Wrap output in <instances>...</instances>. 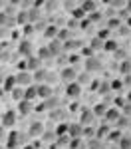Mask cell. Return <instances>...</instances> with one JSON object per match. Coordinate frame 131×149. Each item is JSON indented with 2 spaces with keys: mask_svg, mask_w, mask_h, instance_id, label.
I'll return each mask as SVG.
<instances>
[{
  "mask_svg": "<svg viewBox=\"0 0 131 149\" xmlns=\"http://www.w3.org/2000/svg\"><path fill=\"white\" fill-rule=\"evenodd\" d=\"M48 48H50V52H52V56H58L60 52L64 50V42L56 38V40H52V42L48 44Z\"/></svg>",
  "mask_w": 131,
  "mask_h": 149,
  "instance_id": "obj_11",
  "label": "cell"
},
{
  "mask_svg": "<svg viewBox=\"0 0 131 149\" xmlns=\"http://www.w3.org/2000/svg\"><path fill=\"white\" fill-rule=\"evenodd\" d=\"M52 119H64V111L62 109H54L52 111Z\"/></svg>",
  "mask_w": 131,
  "mask_h": 149,
  "instance_id": "obj_36",
  "label": "cell"
},
{
  "mask_svg": "<svg viewBox=\"0 0 131 149\" xmlns=\"http://www.w3.org/2000/svg\"><path fill=\"white\" fill-rule=\"evenodd\" d=\"M12 97L16 100V102H22L24 97H26V88H20V86H16L14 90H12Z\"/></svg>",
  "mask_w": 131,
  "mask_h": 149,
  "instance_id": "obj_15",
  "label": "cell"
},
{
  "mask_svg": "<svg viewBox=\"0 0 131 149\" xmlns=\"http://www.w3.org/2000/svg\"><path fill=\"white\" fill-rule=\"evenodd\" d=\"M119 147L121 149H131V137H121L119 139Z\"/></svg>",
  "mask_w": 131,
  "mask_h": 149,
  "instance_id": "obj_29",
  "label": "cell"
},
{
  "mask_svg": "<svg viewBox=\"0 0 131 149\" xmlns=\"http://www.w3.org/2000/svg\"><path fill=\"white\" fill-rule=\"evenodd\" d=\"M129 70H131V62H127V60H123V62H121V72H123V74H127Z\"/></svg>",
  "mask_w": 131,
  "mask_h": 149,
  "instance_id": "obj_35",
  "label": "cell"
},
{
  "mask_svg": "<svg viewBox=\"0 0 131 149\" xmlns=\"http://www.w3.org/2000/svg\"><path fill=\"white\" fill-rule=\"evenodd\" d=\"M121 86H123V81H121V80H113V81H111V90H121Z\"/></svg>",
  "mask_w": 131,
  "mask_h": 149,
  "instance_id": "obj_40",
  "label": "cell"
},
{
  "mask_svg": "<svg viewBox=\"0 0 131 149\" xmlns=\"http://www.w3.org/2000/svg\"><path fill=\"white\" fill-rule=\"evenodd\" d=\"M60 34V28L58 26H54V24H50V26H46V30H44V36H46L48 40L52 42V40H56Z\"/></svg>",
  "mask_w": 131,
  "mask_h": 149,
  "instance_id": "obj_12",
  "label": "cell"
},
{
  "mask_svg": "<svg viewBox=\"0 0 131 149\" xmlns=\"http://www.w3.org/2000/svg\"><path fill=\"white\" fill-rule=\"evenodd\" d=\"M24 149H34V147H24Z\"/></svg>",
  "mask_w": 131,
  "mask_h": 149,
  "instance_id": "obj_54",
  "label": "cell"
},
{
  "mask_svg": "<svg viewBox=\"0 0 131 149\" xmlns=\"http://www.w3.org/2000/svg\"><path fill=\"white\" fill-rule=\"evenodd\" d=\"M66 95L70 100H78L82 95V86L78 81H71V84H66Z\"/></svg>",
  "mask_w": 131,
  "mask_h": 149,
  "instance_id": "obj_2",
  "label": "cell"
},
{
  "mask_svg": "<svg viewBox=\"0 0 131 149\" xmlns=\"http://www.w3.org/2000/svg\"><path fill=\"white\" fill-rule=\"evenodd\" d=\"M107 36H109V30H99V32H97V38H99L101 42H103V40L107 42Z\"/></svg>",
  "mask_w": 131,
  "mask_h": 149,
  "instance_id": "obj_37",
  "label": "cell"
},
{
  "mask_svg": "<svg viewBox=\"0 0 131 149\" xmlns=\"http://www.w3.org/2000/svg\"><path fill=\"white\" fill-rule=\"evenodd\" d=\"M127 12H131V2H127Z\"/></svg>",
  "mask_w": 131,
  "mask_h": 149,
  "instance_id": "obj_50",
  "label": "cell"
},
{
  "mask_svg": "<svg viewBox=\"0 0 131 149\" xmlns=\"http://www.w3.org/2000/svg\"><path fill=\"white\" fill-rule=\"evenodd\" d=\"M83 135H89V137H94V135H95L94 127H91V125H85V127H83Z\"/></svg>",
  "mask_w": 131,
  "mask_h": 149,
  "instance_id": "obj_38",
  "label": "cell"
},
{
  "mask_svg": "<svg viewBox=\"0 0 131 149\" xmlns=\"http://www.w3.org/2000/svg\"><path fill=\"white\" fill-rule=\"evenodd\" d=\"M16 24H30V10H20L18 12V18H16Z\"/></svg>",
  "mask_w": 131,
  "mask_h": 149,
  "instance_id": "obj_17",
  "label": "cell"
},
{
  "mask_svg": "<svg viewBox=\"0 0 131 149\" xmlns=\"http://www.w3.org/2000/svg\"><path fill=\"white\" fill-rule=\"evenodd\" d=\"M105 119H109V121H117L119 119V107H109L105 113Z\"/></svg>",
  "mask_w": 131,
  "mask_h": 149,
  "instance_id": "obj_19",
  "label": "cell"
},
{
  "mask_svg": "<svg viewBox=\"0 0 131 149\" xmlns=\"http://www.w3.org/2000/svg\"><path fill=\"white\" fill-rule=\"evenodd\" d=\"M2 93H4V88H0V95H2Z\"/></svg>",
  "mask_w": 131,
  "mask_h": 149,
  "instance_id": "obj_52",
  "label": "cell"
},
{
  "mask_svg": "<svg viewBox=\"0 0 131 149\" xmlns=\"http://www.w3.org/2000/svg\"><path fill=\"white\" fill-rule=\"evenodd\" d=\"M28 133H30L32 137H40V135H44V125H42L40 121H32V123H30V129H28Z\"/></svg>",
  "mask_w": 131,
  "mask_h": 149,
  "instance_id": "obj_10",
  "label": "cell"
},
{
  "mask_svg": "<svg viewBox=\"0 0 131 149\" xmlns=\"http://www.w3.org/2000/svg\"><path fill=\"white\" fill-rule=\"evenodd\" d=\"M0 149H6V147H4V145H0Z\"/></svg>",
  "mask_w": 131,
  "mask_h": 149,
  "instance_id": "obj_53",
  "label": "cell"
},
{
  "mask_svg": "<svg viewBox=\"0 0 131 149\" xmlns=\"http://www.w3.org/2000/svg\"><path fill=\"white\" fill-rule=\"evenodd\" d=\"M16 123V111H4L2 113V127H12Z\"/></svg>",
  "mask_w": 131,
  "mask_h": 149,
  "instance_id": "obj_8",
  "label": "cell"
},
{
  "mask_svg": "<svg viewBox=\"0 0 131 149\" xmlns=\"http://www.w3.org/2000/svg\"><path fill=\"white\" fill-rule=\"evenodd\" d=\"M44 105H46V109H58V105H60V100L56 97V95H52L50 100H46V102H44Z\"/></svg>",
  "mask_w": 131,
  "mask_h": 149,
  "instance_id": "obj_22",
  "label": "cell"
},
{
  "mask_svg": "<svg viewBox=\"0 0 131 149\" xmlns=\"http://www.w3.org/2000/svg\"><path fill=\"white\" fill-rule=\"evenodd\" d=\"M42 137L46 139V141H52L54 137H58V135H56V131H54V133H52V131H48V133H44V135H42Z\"/></svg>",
  "mask_w": 131,
  "mask_h": 149,
  "instance_id": "obj_42",
  "label": "cell"
},
{
  "mask_svg": "<svg viewBox=\"0 0 131 149\" xmlns=\"http://www.w3.org/2000/svg\"><path fill=\"white\" fill-rule=\"evenodd\" d=\"M68 36H70V30H68V28H64V30H60V34H58V40H66V42H68V40H70Z\"/></svg>",
  "mask_w": 131,
  "mask_h": 149,
  "instance_id": "obj_32",
  "label": "cell"
},
{
  "mask_svg": "<svg viewBox=\"0 0 131 149\" xmlns=\"http://www.w3.org/2000/svg\"><path fill=\"white\" fill-rule=\"evenodd\" d=\"M94 119H95V113H94V109H83L82 115H80V123H83V125H91L94 123Z\"/></svg>",
  "mask_w": 131,
  "mask_h": 149,
  "instance_id": "obj_7",
  "label": "cell"
},
{
  "mask_svg": "<svg viewBox=\"0 0 131 149\" xmlns=\"http://www.w3.org/2000/svg\"><path fill=\"white\" fill-rule=\"evenodd\" d=\"M32 30H34L32 24H26V26H24V32H26V34H32Z\"/></svg>",
  "mask_w": 131,
  "mask_h": 149,
  "instance_id": "obj_44",
  "label": "cell"
},
{
  "mask_svg": "<svg viewBox=\"0 0 131 149\" xmlns=\"http://www.w3.org/2000/svg\"><path fill=\"white\" fill-rule=\"evenodd\" d=\"M60 78L66 81V84H71V81H78V72L71 68V66H68V68H64L62 72H60Z\"/></svg>",
  "mask_w": 131,
  "mask_h": 149,
  "instance_id": "obj_3",
  "label": "cell"
},
{
  "mask_svg": "<svg viewBox=\"0 0 131 149\" xmlns=\"http://www.w3.org/2000/svg\"><path fill=\"white\" fill-rule=\"evenodd\" d=\"M107 107L105 103H97V105H94V113H95V117H99V115H103L105 117V113H107Z\"/></svg>",
  "mask_w": 131,
  "mask_h": 149,
  "instance_id": "obj_20",
  "label": "cell"
},
{
  "mask_svg": "<svg viewBox=\"0 0 131 149\" xmlns=\"http://www.w3.org/2000/svg\"><path fill=\"white\" fill-rule=\"evenodd\" d=\"M68 133H70L71 139H80L83 135V127L82 123H70V129H68Z\"/></svg>",
  "mask_w": 131,
  "mask_h": 149,
  "instance_id": "obj_9",
  "label": "cell"
},
{
  "mask_svg": "<svg viewBox=\"0 0 131 149\" xmlns=\"http://www.w3.org/2000/svg\"><path fill=\"white\" fill-rule=\"evenodd\" d=\"M4 80H6V78H4V74H2V70H0V84H4Z\"/></svg>",
  "mask_w": 131,
  "mask_h": 149,
  "instance_id": "obj_47",
  "label": "cell"
},
{
  "mask_svg": "<svg viewBox=\"0 0 131 149\" xmlns=\"http://www.w3.org/2000/svg\"><path fill=\"white\" fill-rule=\"evenodd\" d=\"M8 22H10V20H8V14H6V12H0V26H2V28H6Z\"/></svg>",
  "mask_w": 131,
  "mask_h": 149,
  "instance_id": "obj_31",
  "label": "cell"
},
{
  "mask_svg": "<svg viewBox=\"0 0 131 149\" xmlns=\"http://www.w3.org/2000/svg\"><path fill=\"white\" fill-rule=\"evenodd\" d=\"M95 8H97L95 2H83L82 4V10L85 12V14H95Z\"/></svg>",
  "mask_w": 131,
  "mask_h": 149,
  "instance_id": "obj_23",
  "label": "cell"
},
{
  "mask_svg": "<svg viewBox=\"0 0 131 149\" xmlns=\"http://www.w3.org/2000/svg\"><path fill=\"white\" fill-rule=\"evenodd\" d=\"M18 52H20L22 56L30 58V54H32V46H30V42H28V40H24V42H20V46H18Z\"/></svg>",
  "mask_w": 131,
  "mask_h": 149,
  "instance_id": "obj_16",
  "label": "cell"
},
{
  "mask_svg": "<svg viewBox=\"0 0 131 149\" xmlns=\"http://www.w3.org/2000/svg\"><path fill=\"white\" fill-rule=\"evenodd\" d=\"M16 84H18L20 88H30V86H34V74H30L28 70H26V72H18V74H16Z\"/></svg>",
  "mask_w": 131,
  "mask_h": 149,
  "instance_id": "obj_1",
  "label": "cell"
},
{
  "mask_svg": "<svg viewBox=\"0 0 131 149\" xmlns=\"http://www.w3.org/2000/svg\"><path fill=\"white\" fill-rule=\"evenodd\" d=\"M91 48H95V50H97V48H103V42H101L99 38H95L94 42H91Z\"/></svg>",
  "mask_w": 131,
  "mask_h": 149,
  "instance_id": "obj_43",
  "label": "cell"
},
{
  "mask_svg": "<svg viewBox=\"0 0 131 149\" xmlns=\"http://www.w3.org/2000/svg\"><path fill=\"white\" fill-rule=\"evenodd\" d=\"M123 115H125V117H129V115H131V103L129 102L123 105Z\"/></svg>",
  "mask_w": 131,
  "mask_h": 149,
  "instance_id": "obj_41",
  "label": "cell"
},
{
  "mask_svg": "<svg viewBox=\"0 0 131 149\" xmlns=\"http://www.w3.org/2000/svg\"><path fill=\"white\" fill-rule=\"evenodd\" d=\"M16 86H18V84H16V76H6V80L2 84V88H4L6 92H12Z\"/></svg>",
  "mask_w": 131,
  "mask_h": 149,
  "instance_id": "obj_14",
  "label": "cell"
},
{
  "mask_svg": "<svg viewBox=\"0 0 131 149\" xmlns=\"http://www.w3.org/2000/svg\"><path fill=\"white\" fill-rule=\"evenodd\" d=\"M68 62H70V66H73V64H78V62H80V56H78V54H70Z\"/></svg>",
  "mask_w": 131,
  "mask_h": 149,
  "instance_id": "obj_39",
  "label": "cell"
},
{
  "mask_svg": "<svg viewBox=\"0 0 131 149\" xmlns=\"http://www.w3.org/2000/svg\"><path fill=\"white\" fill-rule=\"evenodd\" d=\"M52 95H54V93H52V86H50V84H40V86H38V97H40V100L46 102Z\"/></svg>",
  "mask_w": 131,
  "mask_h": 149,
  "instance_id": "obj_6",
  "label": "cell"
},
{
  "mask_svg": "<svg viewBox=\"0 0 131 149\" xmlns=\"http://www.w3.org/2000/svg\"><path fill=\"white\" fill-rule=\"evenodd\" d=\"M30 111H32V102H28V100L18 102V113L20 115H28Z\"/></svg>",
  "mask_w": 131,
  "mask_h": 149,
  "instance_id": "obj_13",
  "label": "cell"
},
{
  "mask_svg": "<svg viewBox=\"0 0 131 149\" xmlns=\"http://www.w3.org/2000/svg\"><path fill=\"white\" fill-rule=\"evenodd\" d=\"M129 121H131L129 117H125V115H119V119L115 121V125H117L119 129H123V127H127V125H129Z\"/></svg>",
  "mask_w": 131,
  "mask_h": 149,
  "instance_id": "obj_26",
  "label": "cell"
},
{
  "mask_svg": "<svg viewBox=\"0 0 131 149\" xmlns=\"http://www.w3.org/2000/svg\"><path fill=\"white\" fill-rule=\"evenodd\" d=\"M2 137H4V127L0 125V139H2Z\"/></svg>",
  "mask_w": 131,
  "mask_h": 149,
  "instance_id": "obj_48",
  "label": "cell"
},
{
  "mask_svg": "<svg viewBox=\"0 0 131 149\" xmlns=\"http://www.w3.org/2000/svg\"><path fill=\"white\" fill-rule=\"evenodd\" d=\"M127 28H131V16H129V20H127Z\"/></svg>",
  "mask_w": 131,
  "mask_h": 149,
  "instance_id": "obj_51",
  "label": "cell"
},
{
  "mask_svg": "<svg viewBox=\"0 0 131 149\" xmlns=\"http://www.w3.org/2000/svg\"><path fill=\"white\" fill-rule=\"evenodd\" d=\"M103 50H107V52H117V42H115V40L103 42Z\"/></svg>",
  "mask_w": 131,
  "mask_h": 149,
  "instance_id": "obj_25",
  "label": "cell"
},
{
  "mask_svg": "<svg viewBox=\"0 0 131 149\" xmlns=\"http://www.w3.org/2000/svg\"><path fill=\"white\" fill-rule=\"evenodd\" d=\"M103 135H109V127H107V125H101L99 129H97V133H95V139H101Z\"/></svg>",
  "mask_w": 131,
  "mask_h": 149,
  "instance_id": "obj_28",
  "label": "cell"
},
{
  "mask_svg": "<svg viewBox=\"0 0 131 149\" xmlns=\"http://www.w3.org/2000/svg\"><path fill=\"white\" fill-rule=\"evenodd\" d=\"M78 84H80V86H82V84H89V74H87V72L82 74V76L78 78Z\"/></svg>",
  "mask_w": 131,
  "mask_h": 149,
  "instance_id": "obj_33",
  "label": "cell"
},
{
  "mask_svg": "<svg viewBox=\"0 0 131 149\" xmlns=\"http://www.w3.org/2000/svg\"><path fill=\"white\" fill-rule=\"evenodd\" d=\"M26 70L28 72H38V70H42V60L38 56H30V58H26Z\"/></svg>",
  "mask_w": 131,
  "mask_h": 149,
  "instance_id": "obj_4",
  "label": "cell"
},
{
  "mask_svg": "<svg viewBox=\"0 0 131 149\" xmlns=\"http://www.w3.org/2000/svg\"><path fill=\"white\" fill-rule=\"evenodd\" d=\"M68 129H70V123H62V125H58V129H56V135H58V137H62Z\"/></svg>",
  "mask_w": 131,
  "mask_h": 149,
  "instance_id": "obj_30",
  "label": "cell"
},
{
  "mask_svg": "<svg viewBox=\"0 0 131 149\" xmlns=\"http://www.w3.org/2000/svg\"><path fill=\"white\" fill-rule=\"evenodd\" d=\"M113 26H119V20H109V28H113Z\"/></svg>",
  "mask_w": 131,
  "mask_h": 149,
  "instance_id": "obj_46",
  "label": "cell"
},
{
  "mask_svg": "<svg viewBox=\"0 0 131 149\" xmlns=\"http://www.w3.org/2000/svg\"><path fill=\"white\" fill-rule=\"evenodd\" d=\"M109 90H111V84H101V86H99V93H101V95H103V93H109Z\"/></svg>",
  "mask_w": 131,
  "mask_h": 149,
  "instance_id": "obj_34",
  "label": "cell"
},
{
  "mask_svg": "<svg viewBox=\"0 0 131 149\" xmlns=\"http://www.w3.org/2000/svg\"><path fill=\"white\" fill-rule=\"evenodd\" d=\"M119 32H121V36H127V34H129V28H127V26H123Z\"/></svg>",
  "mask_w": 131,
  "mask_h": 149,
  "instance_id": "obj_45",
  "label": "cell"
},
{
  "mask_svg": "<svg viewBox=\"0 0 131 149\" xmlns=\"http://www.w3.org/2000/svg\"><path fill=\"white\" fill-rule=\"evenodd\" d=\"M38 58H40V60H50V58H54V56H52L50 48L44 46V48H40V50H38Z\"/></svg>",
  "mask_w": 131,
  "mask_h": 149,
  "instance_id": "obj_24",
  "label": "cell"
},
{
  "mask_svg": "<svg viewBox=\"0 0 131 149\" xmlns=\"http://www.w3.org/2000/svg\"><path fill=\"white\" fill-rule=\"evenodd\" d=\"M78 48H82V42L80 40H68V42H64V50H78Z\"/></svg>",
  "mask_w": 131,
  "mask_h": 149,
  "instance_id": "obj_21",
  "label": "cell"
},
{
  "mask_svg": "<svg viewBox=\"0 0 131 149\" xmlns=\"http://www.w3.org/2000/svg\"><path fill=\"white\" fill-rule=\"evenodd\" d=\"M127 102L131 103V90H129V93H127Z\"/></svg>",
  "mask_w": 131,
  "mask_h": 149,
  "instance_id": "obj_49",
  "label": "cell"
},
{
  "mask_svg": "<svg viewBox=\"0 0 131 149\" xmlns=\"http://www.w3.org/2000/svg\"><path fill=\"white\" fill-rule=\"evenodd\" d=\"M101 62L97 60V58H87L85 60V72L87 74H91V72H101Z\"/></svg>",
  "mask_w": 131,
  "mask_h": 149,
  "instance_id": "obj_5",
  "label": "cell"
},
{
  "mask_svg": "<svg viewBox=\"0 0 131 149\" xmlns=\"http://www.w3.org/2000/svg\"><path fill=\"white\" fill-rule=\"evenodd\" d=\"M71 16H73V20H82L83 16H85V12H83L82 6H80V8H73V10H71Z\"/></svg>",
  "mask_w": 131,
  "mask_h": 149,
  "instance_id": "obj_27",
  "label": "cell"
},
{
  "mask_svg": "<svg viewBox=\"0 0 131 149\" xmlns=\"http://www.w3.org/2000/svg\"><path fill=\"white\" fill-rule=\"evenodd\" d=\"M36 97H38V86H30V88H26V97L24 100H28V102H34Z\"/></svg>",
  "mask_w": 131,
  "mask_h": 149,
  "instance_id": "obj_18",
  "label": "cell"
}]
</instances>
